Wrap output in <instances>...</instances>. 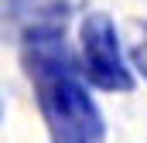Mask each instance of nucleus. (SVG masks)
Returning a JSON list of instances; mask_svg holds the SVG:
<instances>
[{"label":"nucleus","mask_w":147,"mask_h":143,"mask_svg":"<svg viewBox=\"0 0 147 143\" xmlns=\"http://www.w3.org/2000/svg\"><path fill=\"white\" fill-rule=\"evenodd\" d=\"M127 51H130V61L137 65V72L147 78V21H130V27H127Z\"/></svg>","instance_id":"4"},{"label":"nucleus","mask_w":147,"mask_h":143,"mask_svg":"<svg viewBox=\"0 0 147 143\" xmlns=\"http://www.w3.org/2000/svg\"><path fill=\"white\" fill-rule=\"evenodd\" d=\"M82 55H86V75L92 85H99L106 92L134 89V75L120 55V37L106 14H89L82 21Z\"/></svg>","instance_id":"2"},{"label":"nucleus","mask_w":147,"mask_h":143,"mask_svg":"<svg viewBox=\"0 0 147 143\" xmlns=\"http://www.w3.org/2000/svg\"><path fill=\"white\" fill-rule=\"evenodd\" d=\"M24 68L34 85L51 143H103L106 126L62 34L24 41Z\"/></svg>","instance_id":"1"},{"label":"nucleus","mask_w":147,"mask_h":143,"mask_svg":"<svg viewBox=\"0 0 147 143\" xmlns=\"http://www.w3.org/2000/svg\"><path fill=\"white\" fill-rule=\"evenodd\" d=\"M86 0H0V37L31 41L41 34H65L69 17Z\"/></svg>","instance_id":"3"}]
</instances>
